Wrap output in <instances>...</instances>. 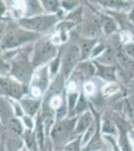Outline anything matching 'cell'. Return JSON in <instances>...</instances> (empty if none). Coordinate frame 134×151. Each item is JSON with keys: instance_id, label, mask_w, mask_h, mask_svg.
I'll use <instances>...</instances> for the list:
<instances>
[{"instance_id": "cell-18", "label": "cell", "mask_w": 134, "mask_h": 151, "mask_svg": "<svg viewBox=\"0 0 134 151\" xmlns=\"http://www.w3.org/2000/svg\"><path fill=\"white\" fill-rule=\"evenodd\" d=\"M95 45H96V40H95L87 38V40L82 41L81 45H79L80 52H81V60H85L88 55H91V52Z\"/></svg>"}, {"instance_id": "cell-8", "label": "cell", "mask_w": 134, "mask_h": 151, "mask_svg": "<svg viewBox=\"0 0 134 151\" xmlns=\"http://www.w3.org/2000/svg\"><path fill=\"white\" fill-rule=\"evenodd\" d=\"M80 60H81V52L79 45H71L64 50L61 57V67H60L64 79H67L69 76H71L73 70L78 65Z\"/></svg>"}, {"instance_id": "cell-3", "label": "cell", "mask_w": 134, "mask_h": 151, "mask_svg": "<svg viewBox=\"0 0 134 151\" xmlns=\"http://www.w3.org/2000/svg\"><path fill=\"white\" fill-rule=\"evenodd\" d=\"M34 68L31 63L30 53L27 50H22L18 53H15L10 60V72L9 76L14 78L21 84H30L33 75Z\"/></svg>"}, {"instance_id": "cell-32", "label": "cell", "mask_w": 134, "mask_h": 151, "mask_svg": "<svg viewBox=\"0 0 134 151\" xmlns=\"http://www.w3.org/2000/svg\"><path fill=\"white\" fill-rule=\"evenodd\" d=\"M129 135H130L131 141H132V144H133V147H134V129H133L132 131H131L130 133H129Z\"/></svg>"}, {"instance_id": "cell-27", "label": "cell", "mask_w": 134, "mask_h": 151, "mask_svg": "<svg viewBox=\"0 0 134 151\" xmlns=\"http://www.w3.org/2000/svg\"><path fill=\"white\" fill-rule=\"evenodd\" d=\"M95 89H96V88H95V84L90 81H87L83 86L84 93L86 96H92V95H94L95 91H96Z\"/></svg>"}, {"instance_id": "cell-5", "label": "cell", "mask_w": 134, "mask_h": 151, "mask_svg": "<svg viewBox=\"0 0 134 151\" xmlns=\"http://www.w3.org/2000/svg\"><path fill=\"white\" fill-rule=\"evenodd\" d=\"M27 89L26 85L21 84L11 76L0 75V94L7 98L19 101L27 95Z\"/></svg>"}, {"instance_id": "cell-29", "label": "cell", "mask_w": 134, "mask_h": 151, "mask_svg": "<svg viewBox=\"0 0 134 151\" xmlns=\"http://www.w3.org/2000/svg\"><path fill=\"white\" fill-rule=\"evenodd\" d=\"M62 5L65 9H67V10H73V9L75 8V6L77 5V3L74 0H63Z\"/></svg>"}, {"instance_id": "cell-24", "label": "cell", "mask_w": 134, "mask_h": 151, "mask_svg": "<svg viewBox=\"0 0 134 151\" xmlns=\"http://www.w3.org/2000/svg\"><path fill=\"white\" fill-rule=\"evenodd\" d=\"M124 113L128 118H130V121L134 120V97L125 100L124 102Z\"/></svg>"}, {"instance_id": "cell-14", "label": "cell", "mask_w": 134, "mask_h": 151, "mask_svg": "<svg viewBox=\"0 0 134 151\" xmlns=\"http://www.w3.org/2000/svg\"><path fill=\"white\" fill-rule=\"evenodd\" d=\"M95 74L107 83L116 81V70L112 65L95 63Z\"/></svg>"}, {"instance_id": "cell-20", "label": "cell", "mask_w": 134, "mask_h": 151, "mask_svg": "<svg viewBox=\"0 0 134 151\" xmlns=\"http://www.w3.org/2000/svg\"><path fill=\"white\" fill-rule=\"evenodd\" d=\"M49 63L50 64L48 65V70H49L50 77H55L61 67V55L53 58Z\"/></svg>"}, {"instance_id": "cell-26", "label": "cell", "mask_w": 134, "mask_h": 151, "mask_svg": "<svg viewBox=\"0 0 134 151\" xmlns=\"http://www.w3.org/2000/svg\"><path fill=\"white\" fill-rule=\"evenodd\" d=\"M102 136H103V138L106 140V142L108 143L109 148H110L111 151H121L120 147H119V145H118V142H117L116 137L111 136V135H102Z\"/></svg>"}, {"instance_id": "cell-19", "label": "cell", "mask_w": 134, "mask_h": 151, "mask_svg": "<svg viewBox=\"0 0 134 151\" xmlns=\"http://www.w3.org/2000/svg\"><path fill=\"white\" fill-rule=\"evenodd\" d=\"M89 103L87 101L86 97L84 96L83 94H80L79 95V98H78V101L76 103V106L74 108V112H73V116H78L80 115L81 113L83 112L89 110Z\"/></svg>"}, {"instance_id": "cell-15", "label": "cell", "mask_w": 134, "mask_h": 151, "mask_svg": "<svg viewBox=\"0 0 134 151\" xmlns=\"http://www.w3.org/2000/svg\"><path fill=\"white\" fill-rule=\"evenodd\" d=\"M22 139L24 146L29 151H40L37 137H36V133L34 129H24L22 134Z\"/></svg>"}, {"instance_id": "cell-31", "label": "cell", "mask_w": 134, "mask_h": 151, "mask_svg": "<svg viewBox=\"0 0 134 151\" xmlns=\"http://www.w3.org/2000/svg\"><path fill=\"white\" fill-rule=\"evenodd\" d=\"M0 151H4L3 142H2V136H1V130H0Z\"/></svg>"}, {"instance_id": "cell-21", "label": "cell", "mask_w": 134, "mask_h": 151, "mask_svg": "<svg viewBox=\"0 0 134 151\" xmlns=\"http://www.w3.org/2000/svg\"><path fill=\"white\" fill-rule=\"evenodd\" d=\"M39 1L45 8V10L49 12V13L56 12L60 6L59 0H39Z\"/></svg>"}, {"instance_id": "cell-28", "label": "cell", "mask_w": 134, "mask_h": 151, "mask_svg": "<svg viewBox=\"0 0 134 151\" xmlns=\"http://www.w3.org/2000/svg\"><path fill=\"white\" fill-rule=\"evenodd\" d=\"M104 48H105L104 45H102V43H96V45H94V47H93V50H92L91 55H91L92 58L98 57V55H100L104 52Z\"/></svg>"}, {"instance_id": "cell-9", "label": "cell", "mask_w": 134, "mask_h": 151, "mask_svg": "<svg viewBox=\"0 0 134 151\" xmlns=\"http://www.w3.org/2000/svg\"><path fill=\"white\" fill-rule=\"evenodd\" d=\"M1 136L4 151H20L23 148L24 143L21 135H16L1 128Z\"/></svg>"}, {"instance_id": "cell-1", "label": "cell", "mask_w": 134, "mask_h": 151, "mask_svg": "<svg viewBox=\"0 0 134 151\" xmlns=\"http://www.w3.org/2000/svg\"><path fill=\"white\" fill-rule=\"evenodd\" d=\"M77 116L65 117L55 121L49 132V151H63L70 141L75 139L74 128Z\"/></svg>"}, {"instance_id": "cell-10", "label": "cell", "mask_w": 134, "mask_h": 151, "mask_svg": "<svg viewBox=\"0 0 134 151\" xmlns=\"http://www.w3.org/2000/svg\"><path fill=\"white\" fill-rule=\"evenodd\" d=\"M19 103H20L21 107H22L24 114L34 118L40 112L42 102H41L39 98L24 96L22 99L19 100Z\"/></svg>"}, {"instance_id": "cell-17", "label": "cell", "mask_w": 134, "mask_h": 151, "mask_svg": "<svg viewBox=\"0 0 134 151\" xmlns=\"http://www.w3.org/2000/svg\"><path fill=\"white\" fill-rule=\"evenodd\" d=\"M100 131L102 135H111L114 136V137H117L118 136V129L116 127L115 123L107 116L103 117L101 119Z\"/></svg>"}, {"instance_id": "cell-12", "label": "cell", "mask_w": 134, "mask_h": 151, "mask_svg": "<svg viewBox=\"0 0 134 151\" xmlns=\"http://www.w3.org/2000/svg\"><path fill=\"white\" fill-rule=\"evenodd\" d=\"M14 117L15 115H14L11 100L0 94V122H1V125L4 126Z\"/></svg>"}, {"instance_id": "cell-13", "label": "cell", "mask_w": 134, "mask_h": 151, "mask_svg": "<svg viewBox=\"0 0 134 151\" xmlns=\"http://www.w3.org/2000/svg\"><path fill=\"white\" fill-rule=\"evenodd\" d=\"M71 75H73V77H75L77 80L89 79L90 77L95 75V65L88 62L79 63L73 70Z\"/></svg>"}, {"instance_id": "cell-35", "label": "cell", "mask_w": 134, "mask_h": 151, "mask_svg": "<svg viewBox=\"0 0 134 151\" xmlns=\"http://www.w3.org/2000/svg\"><path fill=\"white\" fill-rule=\"evenodd\" d=\"M1 128H2V125H1V122H0V130H1Z\"/></svg>"}, {"instance_id": "cell-22", "label": "cell", "mask_w": 134, "mask_h": 151, "mask_svg": "<svg viewBox=\"0 0 134 151\" xmlns=\"http://www.w3.org/2000/svg\"><path fill=\"white\" fill-rule=\"evenodd\" d=\"M102 27H103L104 33L109 35H112V33L116 30L117 26H116V23L114 22V20H112L111 18L104 17L103 21H102Z\"/></svg>"}, {"instance_id": "cell-33", "label": "cell", "mask_w": 134, "mask_h": 151, "mask_svg": "<svg viewBox=\"0 0 134 151\" xmlns=\"http://www.w3.org/2000/svg\"><path fill=\"white\" fill-rule=\"evenodd\" d=\"M41 151H49V144H48V143H47V146H46V147L44 148V149L41 150Z\"/></svg>"}, {"instance_id": "cell-16", "label": "cell", "mask_w": 134, "mask_h": 151, "mask_svg": "<svg viewBox=\"0 0 134 151\" xmlns=\"http://www.w3.org/2000/svg\"><path fill=\"white\" fill-rule=\"evenodd\" d=\"M129 133H130L129 131L123 130V129L118 130L117 142L121 151H134V147Z\"/></svg>"}, {"instance_id": "cell-30", "label": "cell", "mask_w": 134, "mask_h": 151, "mask_svg": "<svg viewBox=\"0 0 134 151\" xmlns=\"http://www.w3.org/2000/svg\"><path fill=\"white\" fill-rule=\"evenodd\" d=\"M95 1L99 2L102 5L108 7H115L117 5V1L116 0H95Z\"/></svg>"}, {"instance_id": "cell-6", "label": "cell", "mask_w": 134, "mask_h": 151, "mask_svg": "<svg viewBox=\"0 0 134 151\" xmlns=\"http://www.w3.org/2000/svg\"><path fill=\"white\" fill-rule=\"evenodd\" d=\"M58 21V17L55 14H45L37 15L34 17H24L20 19L19 25L25 29L34 31V32H43L50 29Z\"/></svg>"}, {"instance_id": "cell-23", "label": "cell", "mask_w": 134, "mask_h": 151, "mask_svg": "<svg viewBox=\"0 0 134 151\" xmlns=\"http://www.w3.org/2000/svg\"><path fill=\"white\" fill-rule=\"evenodd\" d=\"M9 72H10V60L5 57L4 52L0 53V75L9 76Z\"/></svg>"}, {"instance_id": "cell-2", "label": "cell", "mask_w": 134, "mask_h": 151, "mask_svg": "<svg viewBox=\"0 0 134 151\" xmlns=\"http://www.w3.org/2000/svg\"><path fill=\"white\" fill-rule=\"evenodd\" d=\"M39 33L28 30L20 25H8L5 32L0 38V50H12L28 42L38 40Z\"/></svg>"}, {"instance_id": "cell-25", "label": "cell", "mask_w": 134, "mask_h": 151, "mask_svg": "<svg viewBox=\"0 0 134 151\" xmlns=\"http://www.w3.org/2000/svg\"><path fill=\"white\" fill-rule=\"evenodd\" d=\"M119 91V87L115 82H108L105 86L102 88V93L105 96H112V95L116 94Z\"/></svg>"}, {"instance_id": "cell-7", "label": "cell", "mask_w": 134, "mask_h": 151, "mask_svg": "<svg viewBox=\"0 0 134 151\" xmlns=\"http://www.w3.org/2000/svg\"><path fill=\"white\" fill-rule=\"evenodd\" d=\"M49 78L50 74L47 65H42L33 73L30 81L31 95L33 97L38 98L47 92L49 88Z\"/></svg>"}, {"instance_id": "cell-4", "label": "cell", "mask_w": 134, "mask_h": 151, "mask_svg": "<svg viewBox=\"0 0 134 151\" xmlns=\"http://www.w3.org/2000/svg\"><path fill=\"white\" fill-rule=\"evenodd\" d=\"M32 50L31 63L34 69L46 65L45 64L49 63L53 58H55L57 52L56 45L48 38H42L38 40Z\"/></svg>"}, {"instance_id": "cell-11", "label": "cell", "mask_w": 134, "mask_h": 151, "mask_svg": "<svg viewBox=\"0 0 134 151\" xmlns=\"http://www.w3.org/2000/svg\"><path fill=\"white\" fill-rule=\"evenodd\" d=\"M94 121V113L89 110L83 112L80 115L77 116L76 124L74 128V137H80L84 131L89 127Z\"/></svg>"}, {"instance_id": "cell-34", "label": "cell", "mask_w": 134, "mask_h": 151, "mask_svg": "<svg viewBox=\"0 0 134 151\" xmlns=\"http://www.w3.org/2000/svg\"><path fill=\"white\" fill-rule=\"evenodd\" d=\"M20 151H29V150L25 147V146H23V148H22V149H21Z\"/></svg>"}]
</instances>
